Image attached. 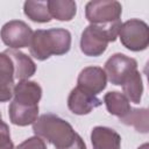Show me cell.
Returning <instances> with one entry per match:
<instances>
[{"label":"cell","mask_w":149,"mask_h":149,"mask_svg":"<svg viewBox=\"0 0 149 149\" xmlns=\"http://www.w3.org/2000/svg\"><path fill=\"white\" fill-rule=\"evenodd\" d=\"M33 132L43 141L55 146L56 149H86L84 140L72 126L52 113L38 116L33 123Z\"/></svg>","instance_id":"cell-1"},{"label":"cell","mask_w":149,"mask_h":149,"mask_svg":"<svg viewBox=\"0 0 149 149\" xmlns=\"http://www.w3.org/2000/svg\"><path fill=\"white\" fill-rule=\"evenodd\" d=\"M71 48V34L64 28L37 29L33 33L29 51L37 61H45L50 56L65 55Z\"/></svg>","instance_id":"cell-2"},{"label":"cell","mask_w":149,"mask_h":149,"mask_svg":"<svg viewBox=\"0 0 149 149\" xmlns=\"http://www.w3.org/2000/svg\"><path fill=\"white\" fill-rule=\"evenodd\" d=\"M121 21L111 24H90L80 36V50L85 56H101L109 42H114L121 28Z\"/></svg>","instance_id":"cell-3"},{"label":"cell","mask_w":149,"mask_h":149,"mask_svg":"<svg viewBox=\"0 0 149 149\" xmlns=\"http://www.w3.org/2000/svg\"><path fill=\"white\" fill-rule=\"evenodd\" d=\"M121 44L130 51H142L149 44L148 24L140 19H130L121 24L119 35Z\"/></svg>","instance_id":"cell-4"},{"label":"cell","mask_w":149,"mask_h":149,"mask_svg":"<svg viewBox=\"0 0 149 149\" xmlns=\"http://www.w3.org/2000/svg\"><path fill=\"white\" fill-rule=\"evenodd\" d=\"M122 6L115 0H93L85 6V17L91 24H111L121 21Z\"/></svg>","instance_id":"cell-5"},{"label":"cell","mask_w":149,"mask_h":149,"mask_svg":"<svg viewBox=\"0 0 149 149\" xmlns=\"http://www.w3.org/2000/svg\"><path fill=\"white\" fill-rule=\"evenodd\" d=\"M137 70V62L135 58L128 57L125 54L116 52L112 55L105 63V73L107 79L113 85H122L125 80Z\"/></svg>","instance_id":"cell-6"},{"label":"cell","mask_w":149,"mask_h":149,"mask_svg":"<svg viewBox=\"0 0 149 149\" xmlns=\"http://www.w3.org/2000/svg\"><path fill=\"white\" fill-rule=\"evenodd\" d=\"M33 33L31 28L24 21L10 20L2 26L0 37L9 49L19 50L21 48L29 47Z\"/></svg>","instance_id":"cell-7"},{"label":"cell","mask_w":149,"mask_h":149,"mask_svg":"<svg viewBox=\"0 0 149 149\" xmlns=\"http://www.w3.org/2000/svg\"><path fill=\"white\" fill-rule=\"evenodd\" d=\"M77 84V86L84 91L98 95L106 88L107 77L100 66H86L79 72Z\"/></svg>","instance_id":"cell-8"},{"label":"cell","mask_w":149,"mask_h":149,"mask_svg":"<svg viewBox=\"0 0 149 149\" xmlns=\"http://www.w3.org/2000/svg\"><path fill=\"white\" fill-rule=\"evenodd\" d=\"M101 104L102 101L97 98V95H93L78 86L72 88L68 97V107L73 114L77 115L88 114Z\"/></svg>","instance_id":"cell-9"},{"label":"cell","mask_w":149,"mask_h":149,"mask_svg":"<svg viewBox=\"0 0 149 149\" xmlns=\"http://www.w3.org/2000/svg\"><path fill=\"white\" fill-rule=\"evenodd\" d=\"M14 101L29 106H38L42 98V87L33 80H21L14 86Z\"/></svg>","instance_id":"cell-10"},{"label":"cell","mask_w":149,"mask_h":149,"mask_svg":"<svg viewBox=\"0 0 149 149\" xmlns=\"http://www.w3.org/2000/svg\"><path fill=\"white\" fill-rule=\"evenodd\" d=\"M93 149H121V136L109 127L97 126L91 132Z\"/></svg>","instance_id":"cell-11"},{"label":"cell","mask_w":149,"mask_h":149,"mask_svg":"<svg viewBox=\"0 0 149 149\" xmlns=\"http://www.w3.org/2000/svg\"><path fill=\"white\" fill-rule=\"evenodd\" d=\"M5 52L9 56V58L13 62L14 78H16L19 81L28 80L31 76L35 74L36 64L28 55H26L20 50H14V49L5 50Z\"/></svg>","instance_id":"cell-12"},{"label":"cell","mask_w":149,"mask_h":149,"mask_svg":"<svg viewBox=\"0 0 149 149\" xmlns=\"http://www.w3.org/2000/svg\"><path fill=\"white\" fill-rule=\"evenodd\" d=\"M9 121L20 127H26L33 125L38 118V106H29L15 102L14 100L8 107Z\"/></svg>","instance_id":"cell-13"},{"label":"cell","mask_w":149,"mask_h":149,"mask_svg":"<svg viewBox=\"0 0 149 149\" xmlns=\"http://www.w3.org/2000/svg\"><path fill=\"white\" fill-rule=\"evenodd\" d=\"M104 102L109 114L118 116L119 119L123 118L132 109L130 102L127 97L118 91H109L104 95Z\"/></svg>","instance_id":"cell-14"},{"label":"cell","mask_w":149,"mask_h":149,"mask_svg":"<svg viewBox=\"0 0 149 149\" xmlns=\"http://www.w3.org/2000/svg\"><path fill=\"white\" fill-rule=\"evenodd\" d=\"M51 17L58 21H71L77 13V5L72 0H48Z\"/></svg>","instance_id":"cell-15"},{"label":"cell","mask_w":149,"mask_h":149,"mask_svg":"<svg viewBox=\"0 0 149 149\" xmlns=\"http://www.w3.org/2000/svg\"><path fill=\"white\" fill-rule=\"evenodd\" d=\"M23 13L29 20L38 23H47L52 19L49 13L48 1L28 0L23 3Z\"/></svg>","instance_id":"cell-16"},{"label":"cell","mask_w":149,"mask_h":149,"mask_svg":"<svg viewBox=\"0 0 149 149\" xmlns=\"http://www.w3.org/2000/svg\"><path fill=\"white\" fill-rule=\"evenodd\" d=\"M123 94L127 97V99L130 102L140 104L142 93H143V83H142V76L140 71H134L121 85Z\"/></svg>","instance_id":"cell-17"},{"label":"cell","mask_w":149,"mask_h":149,"mask_svg":"<svg viewBox=\"0 0 149 149\" xmlns=\"http://www.w3.org/2000/svg\"><path fill=\"white\" fill-rule=\"evenodd\" d=\"M120 122L133 126L136 132L147 134L148 133V109L147 108H132L127 115L119 119Z\"/></svg>","instance_id":"cell-18"},{"label":"cell","mask_w":149,"mask_h":149,"mask_svg":"<svg viewBox=\"0 0 149 149\" xmlns=\"http://www.w3.org/2000/svg\"><path fill=\"white\" fill-rule=\"evenodd\" d=\"M14 86L15 83L13 62L5 51L0 52V88Z\"/></svg>","instance_id":"cell-19"},{"label":"cell","mask_w":149,"mask_h":149,"mask_svg":"<svg viewBox=\"0 0 149 149\" xmlns=\"http://www.w3.org/2000/svg\"><path fill=\"white\" fill-rule=\"evenodd\" d=\"M0 149H15L10 140V132L8 125L0 120Z\"/></svg>","instance_id":"cell-20"},{"label":"cell","mask_w":149,"mask_h":149,"mask_svg":"<svg viewBox=\"0 0 149 149\" xmlns=\"http://www.w3.org/2000/svg\"><path fill=\"white\" fill-rule=\"evenodd\" d=\"M16 149H48L45 142L38 137V136H31L28 137L27 140H24L23 142H21Z\"/></svg>","instance_id":"cell-21"},{"label":"cell","mask_w":149,"mask_h":149,"mask_svg":"<svg viewBox=\"0 0 149 149\" xmlns=\"http://www.w3.org/2000/svg\"><path fill=\"white\" fill-rule=\"evenodd\" d=\"M149 148V144L148 143H144V144H142L141 147H139L137 149H148Z\"/></svg>","instance_id":"cell-22"},{"label":"cell","mask_w":149,"mask_h":149,"mask_svg":"<svg viewBox=\"0 0 149 149\" xmlns=\"http://www.w3.org/2000/svg\"><path fill=\"white\" fill-rule=\"evenodd\" d=\"M2 119V115H1V112H0V120Z\"/></svg>","instance_id":"cell-23"}]
</instances>
